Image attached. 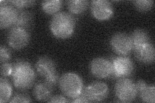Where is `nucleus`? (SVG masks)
<instances>
[{
	"instance_id": "1",
	"label": "nucleus",
	"mask_w": 155,
	"mask_h": 103,
	"mask_svg": "<svg viewBox=\"0 0 155 103\" xmlns=\"http://www.w3.org/2000/svg\"><path fill=\"white\" fill-rule=\"evenodd\" d=\"M11 76L14 86L21 91L31 88L36 79L35 71L31 64L23 60L14 63Z\"/></svg>"
},
{
	"instance_id": "2",
	"label": "nucleus",
	"mask_w": 155,
	"mask_h": 103,
	"mask_svg": "<svg viewBox=\"0 0 155 103\" xmlns=\"http://www.w3.org/2000/svg\"><path fill=\"white\" fill-rule=\"evenodd\" d=\"M50 30L58 39H68L74 32L76 21L71 14L65 12H58L53 16L50 21Z\"/></svg>"
},
{
	"instance_id": "3",
	"label": "nucleus",
	"mask_w": 155,
	"mask_h": 103,
	"mask_svg": "<svg viewBox=\"0 0 155 103\" xmlns=\"http://www.w3.org/2000/svg\"><path fill=\"white\" fill-rule=\"evenodd\" d=\"M109 87L105 83L95 81L85 88L80 95L72 99V102H97L105 100L109 95Z\"/></svg>"
},
{
	"instance_id": "4",
	"label": "nucleus",
	"mask_w": 155,
	"mask_h": 103,
	"mask_svg": "<svg viewBox=\"0 0 155 103\" xmlns=\"http://www.w3.org/2000/svg\"><path fill=\"white\" fill-rule=\"evenodd\" d=\"M58 83L63 94L70 99H74L80 95L84 89L83 80L74 72L65 73L60 77Z\"/></svg>"
},
{
	"instance_id": "5",
	"label": "nucleus",
	"mask_w": 155,
	"mask_h": 103,
	"mask_svg": "<svg viewBox=\"0 0 155 103\" xmlns=\"http://www.w3.org/2000/svg\"><path fill=\"white\" fill-rule=\"evenodd\" d=\"M38 73L44 79V82L54 88L59 81V75L56 70V65L52 59L43 56L38 59L36 63Z\"/></svg>"
},
{
	"instance_id": "6",
	"label": "nucleus",
	"mask_w": 155,
	"mask_h": 103,
	"mask_svg": "<svg viewBox=\"0 0 155 103\" xmlns=\"http://www.w3.org/2000/svg\"><path fill=\"white\" fill-rule=\"evenodd\" d=\"M114 90L116 96L123 102L133 101L138 95L136 83L127 77L119 78L115 85Z\"/></svg>"
},
{
	"instance_id": "7",
	"label": "nucleus",
	"mask_w": 155,
	"mask_h": 103,
	"mask_svg": "<svg viewBox=\"0 0 155 103\" xmlns=\"http://www.w3.org/2000/svg\"><path fill=\"white\" fill-rule=\"evenodd\" d=\"M110 44L113 50L120 56H127L133 50L131 39L127 34H115L111 37Z\"/></svg>"
},
{
	"instance_id": "8",
	"label": "nucleus",
	"mask_w": 155,
	"mask_h": 103,
	"mask_svg": "<svg viewBox=\"0 0 155 103\" xmlns=\"http://www.w3.org/2000/svg\"><path fill=\"white\" fill-rule=\"evenodd\" d=\"M113 65V73L110 77H127L134 72V66L130 58L125 56H118L111 61Z\"/></svg>"
},
{
	"instance_id": "9",
	"label": "nucleus",
	"mask_w": 155,
	"mask_h": 103,
	"mask_svg": "<svg viewBox=\"0 0 155 103\" xmlns=\"http://www.w3.org/2000/svg\"><path fill=\"white\" fill-rule=\"evenodd\" d=\"M30 41V35L27 29L13 27L9 31L7 36V41L9 46L16 50L26 47Z\"/></svg>"
},
{
	"instance_id": "10",
	"label": "nucleus",
	"mask_w": 155,
	"mask_h": 103,
	"mask_svg": "<svg viewBox=\"0 0 155 103\" xmlns=\"http://www.w3.org/2000/svg\"><path fill=\"white\" fill-rule=\"evenodd\" d=\"M91 11L93 16L98 21H106L113 16V5L107 0L92 1Z\"/></svg>"
},
{
	"instance_id": "11",
	"label": "nucleus",
	"mask_w": 155,
	"mask_h": 103,
	"mask_svg": "<svg viewBox=\"0 0 155 103\" xmlns=\"http://www.w3.org/2000/svg\"><path fill=\"white\" fill-rule=\"evenodd\" d=\"M90 70L94 77L99 79L110 77L113 73L111 61L104 57H97L91 61Z\"/></svg>"
},
{
	"instance_id": "12",
	"label": "nucleus",
	"mask_w": 155,
	"mask_h": 103,
	"mask_svg": "<svg viewBox=\"0 0 155 103\" xmlns=\"http://www.w3.org/2000/svg\"><path fill=\"white\" fill-rule=\"evenodd\" d=\"M19 11L8 2L0 7V27L5 29L14 27L17 21Z\"/></svg>"
},
{
	"instance_id": "13",
	"label": "nucleus",
	"mask_w": 155,
	"mask_h": 103,
	"mask_svg": "<svg viewBox=\"0 0 155 103\" xmlns=\"http://www.w3.org/2000/svg\"><path fill=\"white\" fill-rule=\"evenodd\" d=\"M137 60L143 64L150 65L154 62L155 52L154 45L150 42L133 49Z\"/></svg>"
},
{
	"instance_id": "14",
	"label": "nucleus",
	"mask_w": 155,
	"mask_h": 103,
	"mask_svg": "<svg viewBox=\"0 0 155 103\" xmlns=\"http://www.w3.org/2000/svg\"><path fill=\"white\" fill-rule=\"evenodd\" d=\"M53 88L45 82H38L33 90V95L38 101H48L51 97Z\"/></svg>"
},
{
	"instance_id": "15",
	"label": "nucleus",
	"mask_w": 155,
	"mask_h": 103,
	"mask_svg": "<svg viewBox=\"0 0 155 103\" xmlns=\"http://www.w3.org/2000/svg\"><path fill=\"white\" fill-rule=\"evenodd\" d=\"M130 37L132 41L133 49L151 42L148 33L143 29L135 30Z\"/></svg>"
},
{
	"instance_id": "16",
	"label": "nucleus",
	"mask_w": 155,
	"mask_h": 103,
	"mask_svg": "<svg viewBox=\"0 0 155 103\" xmlns=\"http://www.w3.org/2000/svg\"><path fill=\"white\" fill-rule=\"evenodd\" d=\"M12 93V88L10 82L5 77L0 79V102L4 103L10 101Z\"/></svg>"
},
{
	"instance_id": "17",
	"label": "nucleus",
	"mask_w": 155,
	"mask_h": 103,
	"mask_svg": "<svg viewBox=\"0 0 155 103\" xmlns=\"http://www.w3.org/2000/svg\"><path fill=\"white\" fill-rule=\"evenodd\" d=\"M62 7V2L60 0L44 1L41 3L43 11L48 15H55Z\"/></svg>"
},
{
	"instance_id": "18",
	"label": "nucleus",
	"mask_w": 155,
	"mask_h": 103,
	"mask_svg": "<svg viewBox=\"0 0 155 103\" xmlns=\"http://www.w3.org/2000/svg\"><path fill=\"white\" fill-rule=\"evenodd\" d=\"M89 2L86 0H71L67 2L69 11L74 14L84 13L88 7Z\"/></svg>"
},
{
	"instance_id": "19",
	"label": "nucleus",
	"mask_w": 155,
	"mask_h": 103,
	"mask_svg": "<svg viewBox=\"0 0 155 103\" xmlns=\"http://www.w3.org/2000/svg\"><path fill=\"white\" fill-rule=\"evenodd\" d=\"M32 16L31 12L25 11H19L17 21L14 27L27 29L31 26Z\"/></svg>"
},
{
	"instance_id": "20",
	"label": "nucleus",
	"mask_w": 155,
	"mask_h": 103,
	"mask_svg": "<svg viewBox=\"0 0 155 103\" xmlns=\"http://www.w3.org/2000/svg\"><path fill=\"white\" fill-rule=\"evenodd\" d=\"M139 94L143 102L151 103L155 102V87L154 85H147Z\"/></svg>"
},
{
	"instance_id": "21",
	"label": "nucleus",
	"mask_w": 155,
	"mask_h": 103,
	"mask_svg": "<svg viewBox=\"0 0 155 103\" xmlns=\"http://www.w3.org/2000/svg\"><path fill=\"white\" fill-rule=\"evenodd\" d=\"M134 5L140 12H147L151 9L153 6L154 2L149 0H137L133 2Z\"/></svg>"
},
{
	"instance_id": "22",
	"label": "nucleus",
	"mask_w": 155,
	"mask_h": 103,
	"mask_svg": "<svg viewBox=\"0 0 155 103\" xmlns=\"http://www.w3.org/2000/svg\"><path fill=\"white\" fill-rule=\"evenodd\" d=\"M32 100L30 97L25 94H16L12 98L11 100L9 102L11 103H16V102H31Z\"/></svg>"
},
{
	"instance_id": "23",
	"label": "nucleus",
	"mask_w": 155,
	"mask_h": 103,
	"mask_svg": "<svg viewBox=\"0 0 155 103\" xmlns=\"http://www.w3.org/2000/svg\"><path fill=\"white\" fill-rule=\"evenodd\" d=\"M11 58V53L7 48L4 46H1L0 48V61L1 64L7 63Z\"/></svg>"
},
{
	"instance_id": "24",
	"label": "nucleus",
	"mask_w": 155,
	"mask_h": 103,
	"mask_svg": "<svg viewBox=\"0 0 155 103\" xmlns=\"http://www.w3.org/2000/svg\"><path fill=\"white\" fill-rule=\"evenodd\" d=\"M13 65L9 63H2L1 65V76L6 77L12 74Z\"/></svg>"
},
{
	"instance_id": "25",
	"label": "nucleus",
	"mask_w": 155,
	"mask_h": 103,
	"mask_svg": "<svg viewBox=\"0 0 155 103\" xmlns=\"http://www.w3.org/2000/svg\"><path fill=\"white\" fill-rule=\"evenodd\" d=\"M10 3L12 4L15 8L18 9H23L27 7L32 6L35 3V1H11L9 2Z\"/></svg>"
},
{
	"instance_id": "26",
	"label": "nucleus",
	"mask_w": 155,
	"mask_h": 103,
	"mask_svg": "<svg viewBox=\"0 0 155 103\" xmlns=\"http://www.w3.org/2000/svg\"><path fill=\"white\" fill-rule=\"evenodd\" d=\"M48 102H69L66 97L63 96V95H54V96H51V97L49 99V100L48 101Z\"/></svg>"
},
{
	"instance_id": "27",
	"label": "nucleus",
	"mask_w": 155,
	"mask_h": 103,
	"mask_svg": "<svg viewBox=\"0 0 155 103\" xmlns=\"http://www.w3.org/2000/svg\"><path fill=\"white\" fill-rule=\"evenodd\" d=\"M147 85L146 84V82L142 80L138 81L137 83H136V86H137V88L138 94H139V93L141 92Z\"/></svg>"
}]
</instances>
